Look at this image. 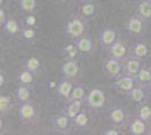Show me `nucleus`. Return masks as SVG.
Wrapping results in <instances>:
<instances>
[{"instance_id":"obj_1","label":"nucleus","mask_w":151,"mask_h":135,"mask_svg":"<svg viewBox=\"0 0 151 135\" xmlns=\"http://www.w3.org/2000/svg\"><path fill=\"white\" fill-rule=\"evenodd\" d=\"M87 31H88V25H87L86 18H83L81 16H77L68 19L64 26L65 35H68L72 39H77L86 35Z\"/></svg>"},{"instance_id":"obj_2","label":"nucleus","mask_w":151,"mask_h":135,"mask_svg":"<svg viewBox=\"0 0 151 135\" xmlns=\"http://www.w3.org/2000/svg\"><path fill=\"white\" fill-rule=\"evenodd\" d=\"M147 23H148L147 20L141 18L138 15L132 16L126 21L125 25V31L127 35L134 39H142L147 29Z\"/></svg>"},{"instance_id":"obj_3","label":"nucleus","mask_w":151,"mask_h":135,"mask_svg":"<svg viewBox=\"0 0 151 135\" xmlns=\"http://www.w3.org/2000/svg\"><path fill=\"white\" fill-rule=\"evenodd\" d=\"M106 103L105 92L99 88H94L89 91L85 99V104L90 110H101Z\"/></svg>"},{"instance_id":"obj_4","label":"nucleus","mask_w":151,"mask_h":135,"mask_svg":"<svg viewBox=\"0 0 151 135\" xmlns=\"http://www.w3.org/2000/svg\"><path fill=\"white\" fill-rule=\"evenodd\" d=\"M103 70L108 76V78L114 80L123 74V62L121 60L111 58L107 55V58L104 60L103 63Z\"/></svg>"},{"instance_id":"obj_5","label":"nucleus","mask_w":151,"mask_h":135,"mask_svg":"<svg viewBox=\"0 0 151 135\" xmlns=\"http://www.w3.org/2000/svg\"><path fill=\"white\" fill-rule=\"evenodd\" d=\"M150 124L142 121L138 116H133V117H129L127 119V124H126V129L129 134L131 135H145L149 134L150 131Z\"/></svg>"},{"instance_id":"obj_6","label":"nucleus","mask_w":151,"mask_h":135,"mask_svg":"<svg viewBox=\"0 0 151 135\" xmlns=\"http://www.w3.org/2000/svg\"><path fill=\"white\" fill-rule=\"evenodd\" d=\"M135 84H137L135 78L130 77V76H124V74H122L121 77L114 79L113 81L114 89L116 90L117 92L124 95V96H127L131 92V90L134 88Z\"/></svg>"},{"instance_id":"obj_7","label":"nucleus","mask_w":151,"mask_h":135,"mask_svg":"<svg viewBox=\"0 0 151 135\" xmlns=\"http://www.w3.org/2000/svg\"><path fill=\"white\" fill-rule=\"evenodd\" d=\"M119 39L117 37V32L116 29L113 27H104L101 28L99 34H98V41H99V44L101 45V47L106 51L109 46L116 42Z\"/></svg>"},{"instance_id":"obj_8","label":"nucleus","mask_w":151,"mask_h":135,"mask_svg":"<svg viewBox=\"0 0 151 135\" xmlns=\"http://www.w3.org/2000/svg\"><path fill=\"white\" fill-rule=\"evenodd\" d=\"M51 122H52L53 129L57 132L65 133L70 129V126L72 124V119L64 111H62V113H58V114L52 116Z\"/></svg>"},{"instance_id":"obj_9","label":"nucleus","mask_w":151,"mask_h":135,"mask_svg":"<svg viewBox=\"0 0 151 135\" xmlns=\"http://www.w3.org/2000/svg\"><path fill=\"white\" fill-rule=\"evenodd\" d=\"M129 55L139 60H145L149 55V46L142 39H135L129 47Z\"/></svg>"},{"instance_id":"obj_10","label":"nucleus","mask_w":151,"mask_h":135,"mask_svg":"<svg viewBox=\"0 0 151 135\" xmlns=\"http://www.w3.org/2000/svg\"><path fill=\"white\" fill-rule=\"evenodd\" d=\"M129 117L125 115V111L122 108H113L108 115V123L111 126H114L116 129H122L126 127Z\"/></svg>"},{"instance_id":"obj_11","label":"nucleus","mask_w":151,"mask_h":135,"mask_svg":"<svg viewBox=\"0 0 151 135\" xmlns=\"http://www.w3.org/2000/svg\"><path fill=\"white\" fill-rule=\"evenodd\" d=\"M127 97L132 103L140 105V104L145 103L148 100V98L150 97V92L147 88V86L137 84L134 86V88L131 90V92L127 95Z\"/></svg>"},{"instance_id":"obj_12","label":"nucleus","mask_w":151,"mask_h":135,"mask_svg":"<svg viewBox=\"0 0 151 135\" xmlns=\"http://www.w3.org/2000/svg\"><path fill=\"white\" fill-rule=\"evenodd\" d=\"M60 73L64 79L75 80V78L79 73V66H78V63L75 61V59L65 60L60 66Z\"/></svg>"},{"instance_id":"obj_13","label":"nucleus","mask_w":151,"mask_h":135,"mask_svg":"<svg viewBox=\"0 0 151 135\" xmlns=\"http://www.w3.org/2000/svg\"><path fill=\"white\" fill-rule=\"evenodd\" d=\"M17 116H18L19 121H22V122H32L36 116V109H35L34 104L32 103L31 100L27 103L20 104L18 110H17Z\"/></svg>"},{"instance_id":"obj_14","label":"nucleus","mask_w":151,"mask_h":135,"mask_svg":"<svg viewBox=\"0 0 151 135\" xmlns=\"http://www.w3.org/2000/svg\"><path fill=\"white\" fill-rule=\"evenodd\" d=\"M122 62H123V74L124 76L135 77L140 71V69L142 68L141 60L133 58L131 55H127Z\"/></svg>"},{"instance_id":"obj_15","label":"nucleus","mask_w":151,"mask_h":135,"mask_svg":"<svg viewBox=\"0 0 151 135\" xmlns=\"http://www.w3.org/2000/svg\"><path fill=\"white\" fill-rule=\"evenodd\" d=\"M106 52L108 56L117 59V60H121V61H123L129 55L127 47H126L125 44L122 41H120V39H117L112 46H109L106 50Z\"/></svg>"},{"instance_id":"obj_16","label":"nucleus","mask_w":151,"mask_h":135,"mask_svg":"<svg viewBox=\"0 0 151 135\" xmlns=\"http://www.w3.org/2000/svg\"><path fill=\"white\" fill-rule=\"evenodd\" d=\"M73 84H72V80H69V79H64L63 78V80H61L59 84H58L57 88H55V92H57V95L60 98H62L64 99L65 101L69 99L70 97V94H71V91L73 89Z\"/></svg>"},{"instance_id":"obj_17","label":"nucleus","mask_w":151,"mask_h":135,"mask_svg":"<svg viewBox=\"0 0 151 135\" xmlns=\"http://www.w3.org/2000/svg\"><path fill=\"white\" fill-rule=\"evenodd\" d=\"M73 43L77 46L79 53H82V54H88L94 49V42L87 34L79 37V39H73Z\"/></svg>"},{"instance_id":"obj_18","label":"nucleus","mask_w":151,"mask_h":135,"mask_svg":"<svg viewBox=\"0 0 151 135\" xmlns=\"http://www.w3.org/2000/svg\"><path fill=\"white\" fill-rule=\"evenodd\" d=\"M2 27V32L7 36H10V37H15L20 34L22 31V26L19 24L18 20L13 19V18H8L7 21L1 26Z\"/></svg>"},{"instance_id":"obj_19","label":"nucleus","mask_w":151,"mask_h":135,"mask_svg":"<svg viewBox=\"0 0 151 135\" xmlns=\"http://www.w3.org/2000/svg\"><path fill=\"white\" fill-rule=\"evenodd\" d=\"M135 15L140 16L147 21H151V1L149 0L140 1L135 9Z\"/></svg>"},{"instance_id":"obj_20","label":"nucleus","mask_w":151,"mask_h":135,"mask_svg":"<svg viewBox=\"0 0 151 135\" xmlns=\"http://www.w3.org/2000/svg\"><path fill=\"white\" fill-rule=\"evenodd\" d=\"M85 104V100H73V101H67L64 107V113L69 116L71 119H73L77 114L82 109V106Z\"/></svg>"},{"instance_id":"obj_21","label":"nucleus","mask_w":151,"mask_h":135,"mask_svg":"<svg viewBox=\"0 0 151 135\" xmlns=\"http://www.w3.org/2000/svg\"><path fill=\"white\" fill-rule=\"evenodd\" d=\"M80 2H81V5L79 8V16H81L86 19L93 17L96 13V6L94 2L89 1V0H82Z\"/></svg>"},{"instance_id":"obj_22","label":"nucleus","mask_w":151,"mask_h":135,"mask_svg":"<svg viewBox=\"0 0 151 135\" xmlns=\"http://www.w3.org/2000/svg\"><path fill=\"white\" fill-rule=\"evenodd\" d=\"M72 124L77 129H87L89 124V116L86 110L81 109L75 118L72 119Z\"/></svg>"},{"instance_id":"obj_23","label":"nucleus","mask_w":151,"mask_h":135,"mask_svg":"<svg viewBox=\"0 0 151 135\" xmlns=\"http://www.w3.org/2000/svg\"><path fill=\"white\" fill-rule=\"evenodd\" d=\"M31 90L28 86H23V84H18V88L16 89V101L20 105V104L27 103L31 100Z\"/></svg>"},{"instance_id":"obj_24","label":"nucleus","mask_w":151,"mask_h":135,"mask_svg":"<svg viewBox=\"0 0 151 135\" xmlns=\"http://www.w3.org/2000/svg\"><path fill=\"white\" fill-rule=\"evenodd\" d=\"M34 74L32 71L26 70V69H22V71H19L17 73V82L18 84H23V86H28L31 87L33 82H34Z\"/></svg>"},{"instance_id":"obj_25","label":"nucleus","mask_w":151,"mask_h":135,"mask_svg":"<svg viewBox=\"0 0 151 135\" xmlns=\"http://www.w3.org/2000/svg\"><path fill=\"white\" fill-rule=\"evenodd\" d=\"M134 78H135L137 84L148 86L151 82V70L149 65L148 66H142L138 72V74Z\"/></svg>"},{"instance_id":"obj_26","label":"nucleus","mask_w":151,"mask_h":135,"mask_svg":"<svg viewBox=\"0 0 151 135\" xmlns=\"http://www.w3.org/2000/svg\"><path fill=\"white\" fill-rule=\"evenodd\" d=\"M135 115L140 117L142 121H145L151 125V107L147 104V101L138 105V109H137Z\"/></svg>"},{"instance_id":"obj_27","label":"nucleus","mask_w":151,"mask_h":135,"mask_svg":"<svg viewBox=\"0 0 151 135\" xmlns=\"http://www.w3.org/2000/svg\"><path fill=\"white\" fill-rule=\"evenodd\" d=\"M22 66L26 69V70H29L32 71L33 73H36L40 68H41V62L35 56H32V58H26L23 60L22 62Z\"/></svg>"},{"instance_id":"obj_28","label":"nucleus","mask_w":151,"mask_h":135,"mask_svg":"<svg viewBox=\"0 0 151 135\" xmlns=\"http://www.w3.org/2000/svg\"><path fill=\"white\" fill-rule=\"evenodd\" d=\"M86 90L82 87L81 84H77L73 87V89L70 94L69 99L67 101H73V100H85L86 99Z\"/></svg>"},{"instance_id":"obj_29","label":"nucleus","mask_w":151,"mask_h":135,"mask_svg":"<svg viewBox=\"0 0 151 135\" xmlns=\"http://www.w3.org/2000/svg\"><path fill=\"white\" fill-rule=\"evenodd\" d=\"M18 8L23 14H33L36 8V0H18Z\"/></svg>"},{"instance_id":"obj_30","label":"nucleus","mask_w":151,"mask_h":135,"mask_svg":"<svg viewBox=\"0 0 151 135\" xmlns=\"http://www.w3.org/2000/svg\"><path fill=\"white\" fill-rule=\"evenodd\" d=\"M19 36L28 43H34V41L36 39V31L34 27H26L25 26L24 28H22Z\"/></svg>"},{"instance_id":"obj_31","label":"nucleus","mask_w":151,"mask_h":135,"mask_svg":"<svg viewBox=\"0 0 151 135\" xmlns=\"http://www.w3.org/2000/svg\"><path fill=\"white\" fill-rule=\"evenodd\" d=\"M10 106H12V97L6 94L1 95L0 97V113H1L2 117L7 116L8 111L10 109Z\"/></svg>"},{"instance_id":"obj_32","label":"nucleus","mask_w":151,"mask_h":135,"mask_svg":"<svg viewBox=\"0 0 151 135\" xmlns=\"http://www.w3.org/2000/svg\"><path fill=\"white\" fill-rule=\"evenodd\" d=\"M65 51H64V56H65V60H69V59H75V56L77 55V53H78V49H77V46L75 45V43L71 45H68L65 49H64Z\"/></svg>"},{"instance_id":"obj_33","label":"nucleus","mask_w":151,"mask_h":135,"mask_svg":"<svg viewBox=\"0 0 151 135\" xmlns=\"http://www.w3.org/2000/svg\"><path fill=\"white\" fill-rule=\"evenodd\" d=\"M36 23H37V20H36V17L33 15V14H27L25 17V19H24V25L26 27H36Z\"/></svg>"},{"instance_id":"obj_34","label":"nucleus","mask_w":151,"mask_h":135,"mask_svg":"<svg viewBox=\"0 0 151 135\" xmlns=\"http://www.w3.org/2000/svg\"><path fill=\"white\" fill-rule=\"evenodd\" d=\"M101 134H104V135H119V134H121V132H120V129H116V127L112 126V127H109V129L103 131V132H101Z\"/></svg>"},{"instance_id":"obj_35","label":"nucleus","mask_w":151,"mask_h":135,"mask_svg":"<svg viewBox=\"0 0 151 135\" xmlns=\"http://www.w3.org/2000/svg\"><path fill=\"white\" fill-rule=\"evenodd\" d=\"M7 19H8V18L6 17V11H5L2 8H0V25L1 26L4 25L7 21Z\"/></svg>"},{"instance_id":"obj_36","label":"nucleus","mask_w":151,"mask_h":135,"mask_svg":"<svg viewBox=\"0 0 151 135\" xmlns=\"http://www.w3.org/2000/svg\"><path fill=\"white\" fill-rule=\"evenodd\" d=\"M147 88H148V90H149V92H150V96H151V82L148 86H147Z\"/></svg>"},{"instance_id":"obj_37","label":"nucleus","mask_w":151,"mask_h":135,"mask_svg":"<svg viewBox=\"0 0 151 135\" xmlns=\"http://www.w3.org/2000/svg\"><path fill=\"white\" fill-rule=\"evenodd\" d=\"M0 84H1V86L4 84V76H2V74H1V81H0Z\"/></svg>"},{"instance_id":"obj_38","label":"nucleus","mask_w":151,"mask_h":135,"mask_svg":"<svg viewBox=\"0 0 151 135\" xmlns=\"http://www.w3.org/2000/svg\"><path fill=\"white\" fill-rule=\"evenodd\" d=\"M54 1H61V0H54Z\"/></svg>"},{"instance_id":"obj_39","label":"nucleus","mask_w":151,"mask_h":135,"mask_svg":"<svg viewBox=\"0 0 151 135\" xmlns=\"http://www.w3.org/2000/svg\"><path fill=\"white\" fill-rule=\"evenodd\" d=\"M149 68H150V70H151V64H150V65H149Z\"/></svg>"},{"instance_id":"obj_40","label":"nucleus","mask_w":151,"mask_h":135,"mask_svg":"<svg viewBox=\"0 0 151 135\" xmlns=\"http://www.w3.org/2000/svg\"><path fill=\"white\" fill-rule=\"evenodd\" d=\"M78 1H82V0H78Z\"/></svg>"},{"instance_id":"obj_41","label":"nucleus","mask_w":151,"mask_h":135,"mask_svg":"<svg viewBox=\"0 0 151 135\" xmlns=\"http://www.w3.org/2000/svg\"><path fill=\"white\" fill-rule=\"evenodd\" d=\"M149 1H151V0H149Z\"/></svg>"}]
</instances>
